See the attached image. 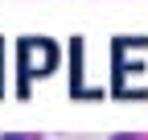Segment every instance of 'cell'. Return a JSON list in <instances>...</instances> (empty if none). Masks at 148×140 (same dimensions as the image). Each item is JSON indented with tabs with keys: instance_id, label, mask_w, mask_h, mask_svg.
Returning a JSON list of instances; mask_svg holds the SVG:
<instances>
[{
	"instance_id": "1",
	"label": "cell",
	"mask_w": 148,
	"mask_h": 140,
	"mask_svg": "<svg viewBox=\"0 0 148 140\" xmlns=\"http://www.w3.org/2000/svg\"><path fill=\"white\" fill-rule=\"evenodd\" d=\"M4 140H25V136H4Z\"/></svg>"
}]
</instances>
